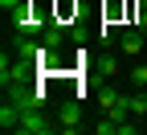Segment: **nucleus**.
Returning <instances> with one entry per match:
<instances>
[{
	"mask_svg": "<svg viewBox=\"0 0 147 135\" xmlns=\"http://www.w3.org/2000/svg\"><path fill=\"white\" fill-rule=\"evenodd\" d=\"M33 82V62H25V57H8V49L0 53V86H25Z\"/></svg>",
	"mask_w": 147,
	"mask_h": 135,
	"instance_id": "f257e3e1",
	"label": "nucleus"
},
{
	"mask_svg": "<svg viewBox=\"0 0 147 135\" xmlns=\"http://www.w3.org/2000/svg\"><path fill=\"white\" fill-rule=\"evenodd\" d=\"M61 131L57 123L45 119V111H21V135H53Z\"/></svg>",
	"mask_w": 147,
	"mask_h": 135,
	"instance_id": "f03ea898",
	"label": "nucleus"
},
{
	"mask_svg": "<svg viewBox=\"0 0 147 135\" xmlns=\"http://www.w3.org/2000/svg\"><path fill=\"white\" fill-rule=\"evenodd\" d=\"M57 127H61L65 135L82 131V102H78V98H65V102L57 107Z\"/></svg>",
	"mask_w": 147,
	"mask_h": 135,
	"instance_id": "7ed1b4c3",
	"label": "nucleus"
},
{
	"mask_svg": "<svg viewBox=\"0 0 147 135\" xmlns=\"http://www.w3.org/2000/svg\"><path fill=\"white\" fill-rule=\"evenodd\" d=\"M8 98L21 107V111H41V107H45L41 94H33V90H25V86H8Z\"/></svg>",
	"mask_w": 147,
	"mask_h": 135,
	"instance_id": "20e7f679",
	"label": "nucleus"
},
{
	"mask_svg": "<svg viewBox=\"0 0 147 135\" xmlns=\"http://www.w3.org/2000/svg\"><path fill=\"white\" fill-rule=\"evenodd\" d=\"M0 127H4V131H21V107H16L12 98L0 107Z\"/></svg>",
	"mask_w": 147,
	"mask_h": 135,
	"instance_id": "39448f33",
	"label": "nucleus"
},
{
	"mask_svg": "<svg viewBox=\"0 0 147 135\" xmlns=\"http://www.w3.org/2000/svg\"><path fill=\"white\" fill-rule=\"evenodd\" d=\"M94 98H98V107H102V115H106L110 107H119V102H123V94H119L115 86H98V90H94Z\"/></svg>",
	"mask_w": 147,
	"mask_h": 135,
	"instance_id": "423d86ee",
	"label": "nucleus"
},
{
	"mask_svg": "<svg viewBox=\"0 0 147 135\" xmlns=\"http://www.w3.org/2000/svg\"><path fill=\"white\" fill-rule=\"evenodd\" d=\"M16 57H25V62H37V57H41V45H37L33 37H16Z\"/></svg>",
	"mask_w": 147,
	"mask_h": 135,
	"instance_id": "0eeeda50",
	"label": "nucleus"
},
{
	"mask_svg": "<svg viewBox=\"0 0 147 135\" xmlns=\"http://www.w3.org/2000/svg\"><path fill=\"white\" fill-rule=\"evenodd\" d=\"M123 107L131 111L135 119H143V115H147V94H143V90H139V94H123Z\"/></svg>",
	"mask_w": 147,
	"mask_h": 135,
	"instance_id": "6e6552de",
	"label": "nucleus"
},
{
	"mask_svg": "<svg viewBox=\"0 0 147 135\" xmlns=\"http://www.w3.org/2000/svg\"><path fill=\"white\" fill-rule=\"evenodd\" d=\"M119 41H123V53H139V49L147 45V41H143V33H139V29H127V33L119 37Z\"/></svg>",
	"mask_w": 147,
	"mask_h": 135,
	"instance_id": "1a4fd4ad",
	"label": "nucleus"
},
{
	"mask_svg": "<svg viewBox=\"0 0 147 135\" xmlns=\"http://www.w3.org/2000/svg\"><path fill=\"white\" fill-rule=\"evenodd\" d=\"M61 41H65L61 25H45V45H49V49H61Z\"/></svg>",
	"mask_w": 147,
	"mask_h": 135,
	"instance_id": "9d476101",
	"label": "nucleus"
},
{
	"mask_svg": "<svg viewBox=\"0 0 147 135\" xmlns=\"http://www.w3.org/2000/svg\"><path fill=\"white\" fill-rule=\"evenodd\" d=\"M98 70L106 74V78H115V74H119V66H115V57H110V53L102 57V62H98Z\"/></svg>",
	"mask_w": 147,
	"mask_h": 135,
	"instance_id": "9b49d317",
	"label": "nucleus"
},
{
	"mask_svg": "<svg viewBox=\"0 0 147 135\" xmlns=\"http://www.w3.org/2000/svg\"><path fill=\"white\" fill-rule=\"evenodd\" d=\"M131 82H135V86H139V90H143V86H147V66H135V70H131Z\"/></svg>",
	"mask_w": 147,
	"mask_h": 135,
	"instance_id": "f8f14e48",
	"label": "nucleus"
},
{
	"mask_svg": "<svg viewBox=\"0 0 147 135\" xmlns=\"http://www.w3.org/2000/svg\"><path fill=\"white\" fill-rule=\"evenodd\" d=\"M119 135H139V119H127V123H119Z\"/></svg>",
	"mask_w": 147,
	"mask_h": 135,
	"instance_id": "ddd939ff",
	"label": "nucleus"
},
{
	"mask_svg": "<svg viewBox=\"0 0 147 135\" xmlns=\"http://www.w3.org/2000/svg\"><path fill=\"white\" fill-rule=\"evenodd\" d=\"M0 4H4V12H12L16 4H25V0H0Z\"/></svg>",
	"mask_w": 147,
	"mask_h": 135,
	"instance_id": "4468645a",
	"label": "nucleus"
},
{
	"mask_svg": "<svg viewBox=\"0 0 147 135\" xmlns=\"http://www.w3.org/2000/svg\"><path fill=\"white\" fill-rule=\"evenodd\" d=\"M143 123H147V115H143Z\"/></svg>",
	"mask_w": 147,
	"mask_h": 135,
	"instance_id": "2eb2a0df",
	"label": "nucleus"
}]
</instances>
